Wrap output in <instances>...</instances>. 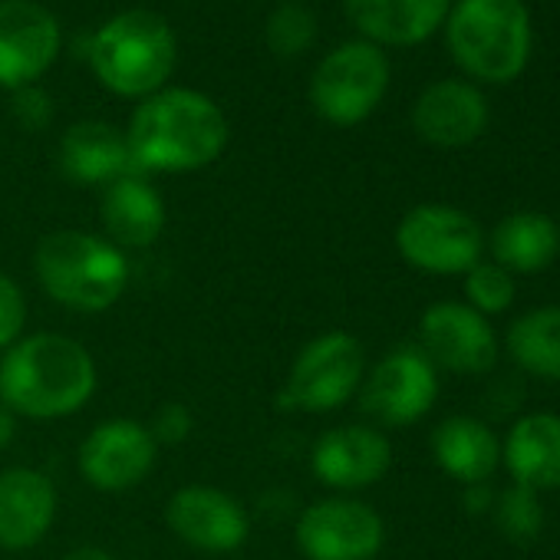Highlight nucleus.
Masks as SVG:
<instances>
[{
    "mask_svg": "<svg viewBox=\"0 0 560 560\" xmlns=\"http://www.w3.org/2000/svg\"><path fill=\"white\" fill-rule=\"evenodd\" d=\"M100 386L93 353L67 334H31L0 353V406L27 419H67Z\"/></svg>",
    "mask_w": 560,
    "mask_h": 560,
    "instance_id": "f257e3e1",
    "label": "nucleus"
},
{
    "mask_svg": "<svg viewBox=\"0 0 560 560\" xmlns=\"http://www.w3.org/2000/svg\"><path fill=\"white\" fill-rule=\"evenodd\" d=\"M136 172H198L228 145V119L198 90H159L139 103L126 129Z\"/></svg>",
    "mask_w": 560,
    "mask_h": 560,
    "instance_id": "f03ea898",
    "label": "nucleus"
},
{
    "mask_svg": "<svg viewBox=\"0 0 560 560\" xmlns=\"http://www.w3.org/2000/svg\"><path fill=\"white\" fill-rule=\"evenodd\" d=\"M34 270L44 294L77 314L116 307L129 288V260L103 234L63 228L40 237Z\"/></svg>",
    "mask_w": 560,
    "mask_h": 560,
    "instance_id": "7ed1b4c3",
    "label": "nucleus"
},
{
    "mask_svg": "<svg viewBox=\"0 0 560 560\" xmlns=\"http://www.w3.org/2000/svg\"><path fill=\"white\" fill-rule=\"evenodd\" d=\"M96 80L116 96H152L175 70V34L152 11H126L80 40Z\"/></svg>",
    "mask_w": 560,
    "mask_h": 560,
    "instance_id": "20e7f679",
    "label": "nucleus"
},
{
    "mask_svg": "<svg viewBox=\"0 0 560 560\" xmlns=\"http://www.w3.org/2000/svg\"><path fill=\"white\" fill-rule=\"evenodd\" d=\"M455 60L491 83L517 77L530 54V21L521 0H458L448 18Z\"/></svg>",
    "mask_w": 560,
    "mask_h": 560,
    "instance_id": "39448f33",
    "label": "nucleus"
},
{
    "mask_svg": "<svg viewBox=\"0 0 560 560\" xmlns=\"http://www.w3.org/2000/svg\"><path fill=\"white\" fill-rule=\"evenodd\" d=\"M366 350L347 330L314 337L291 363V373L277 393V406L288 412L324 416L343 409L363 386Z\"/></svg>",
    "mask_w": 560,
    "mask_h": 560,
    "instance_id": "423d86ee",
    "label": "nucleus"
},
{
    "mask_svg": "<svg viewBox=\"0 0 560 560\" xmlns=\"http://www.w3.org/2000/svg\"><path fill=\"white\" fill-rule=\"evenodd\" d=\"M399 257L429 277H465L485 250L481 224L452 205H416L396 228Z\"/></svg>",
    "mask_w": 560,
    "mask_h": 560,
    "instance_id": "0eeeda50",
    "label": "nucleus"
},
{
    "mask_svg": "<svg viewBox=\"0 0 560 560\" xmlns=\"http://www.w3.org/2000/svg\"><path fill=\"white\" fill-rule=\"evenodd\" d=\"M389 86V63L373 44H343L324 57L311 80V103L317 116L334 126L363 122Z\"/></svg>",
    "mask_w": 560,
    "mask_h": 560,
    "instance_id": "6e6552de",
    "label": "nucleus"
},
{
    "mask_svg": "<svg viewBox=\"0 0 560 560\" xmlns=\"http://www.w3.org/2000/svg\"><path fill=\"white\" fill-rule=\"evenodd\" d=\"M357 396L360 409L373 422L386 429H406L432 412L439 399V370L419 347L406 343L389 350L373 370H366Z\"/></svg>",
    "mask_w": 560,
    "mask_h": 560,
    "instance_id": "1a4fd4ad",
    "label": "nucleus"
},
{
    "mask_svg": "<svg viewBox=\"0 0 560 560\" xmlns=\"http://www.w3.org/2000/svg\"><path fill=\"white\" fill-rule=\"evenodd\" d=\"M294 537L307 560H373L386 544V524L373 504L337 494L307 504Z\"/></svg>",
    "mask_w": 560,
    "mask_h": 560,
    "instance_id": "9d476101",
    "label": "nucleus"
},
{
    "mask_svg": "<svg viewBox=\"0 0 560 560\" xmlns=\"http://www.w3.org/2000/svg\"><path fill=\"white\" fill-rule=\"evenodd\" d=\"M419 350L435 370L455 376H485L501 357V343L491 320L458 301L432 304L422 314Z\"/></svg>",
    "mask_w": 560,
    "mask_h": 560,
    "instance_id": "9b49d317",
    "label": "nucleus"
},
{
    "mask_svg": "<svg viewBox=\"0 0 560 560\" xmlns=\"http://www.w3.org/2000/svg\"><path fill=\"white\" fill-rule=\"evenodd\" d=\"M159 462V442L145 422L136 419H106L90 429L80 445L77 465L86 485L96 491H129L142 485Z\"/></svg>",
    "mask_w": 560,
    "mask_h": 560,
    "instance_id": "f8f14e48",
    "label": "nucleus"
},
{
    "mask_svg": "<svg viewBox=\"0 0 560 560\" xmlns=\"http://www.w3.org/2000/svg\"><path fill=\"white\" fill-rule=\"evenodd\" d=\"M60 54L57 18L37 0H0V86H34Z\"/></svg>",
    "mask_w": 560,
    "mask_h": 560,
    "instance_id": "ddd939ff",
    "label": "nucleus"
},
{
    "mask_svg": "<svg viewBox=\"0 0 560 560\" xmlns=\"http://www.w3.org/2000/svg\"><path fill=\"white\" fill-rule=\"evenodd\" d=\"M165 524L182 544L205 553H231L244 547L250 534V521L241 501L211 485L178 488L165 504Z\"/></svg>",
    "mask_w": 560,
    "mask_h": 560,
    "instance_id": "4468645a",
    "label": "nucleus"
},
{
    "mask_svg": "<svg viewBox=\"0 0 560 560\" xmlns=\"http://www.w3.org/2000/svg\"><path fill=\"white\" fill-rule=\"evenodd\" d=\"M393 468V445L376 425L327 429L311 448V471L334 491H363Z\"/></svg>",
    "mask_w": 560,
    "mask_h": 560,
    "instance_id": "2eb2a0df",
    "label": "nucleus"
},
{
    "mask_svg": "<svg viewBox=\"0 0 560 560\" xmlns=\"http://www.w3.org/2000/svg\"><path fill=\"white\" fill-rule=\"evenodd\" d=\"M57 521L54 481L27 465L0 471V547L31 550Z\"/></svg>",
    "mask_w": 560,
    "mask_h": 560,
    "instance_id": "dca6fc26",
    "label": "nucleus"
},
{
    "mask_svg": "<svg viewBox=\"0 0 560 560\" xmlns=\"http://www.w3.org/2000/svg\"><path fill=\"white\" fill-rule=\"evenodd\" d=\"M488 103L485 96L462 80H442L422 90L412 109L416 132L439 149H462L485 132Z\"/></svg>",
    "mask_w": 560,
    "mask_h": 560,
    "instance_id": "f3484780",
    "label": "nucleus"
},
{
    "mask_svg": "<svg viewBox=\"0 0 560 560\" xmlns=\"http://www.w3.org/2000/svg\"><path fill=\"white\" fill-rule=\"evenodd\" d=\"M100 221L106 241L122 247H152L165 231V201L142 172H129L103 188Z\"/></svg>",
    "mask_w": 560,
    "mask_h": 560,
    "instance_id": "a211bd4d",
    "label": "nucleus"
},
{
    "mask_svg": "<svg viewBox=\"0 0 560 560\" xmlns=\"http://www.w3.org/2000/svg\"><path fill=\"white\" fill-rule=\"evenodd\" d=\"M501 465L514 485L534 491L560 488V416L530 412L511 422L501 442Z\"/></svg>",
    "mask_w": 560,
    "mask_h": 560,
    "instance_id": "6ab92c4d",
    "label": "nucleus"
},
{
    "mask_svg": "<svg viewBox=\"0 0 560 560\" xmlns=\"http://www.w3.org/2000/svg\"><path fill=\"white\" fill-rule=\"evenodd\" d=\"M432 458L458 485H481L501 465V439L485 419L448 416L432 429Z\"/></svg>",
    "mask_w": 560,
    "mask_h": 560,
    "instance_id": "aec40b11",
    "label": "nucleus"
},
{
    "mask_svg": "<svg viewBox=\"0 0 560 560\" xmlns=\"http://www.w3.org/2000/svg\"><path fill=\"white\" fill-rule=\"evenodd\" d=\"M60 168L77 185H109L129 172H136L126 132L106 122H77L67 129L60 142Z\"/></svg>",
    "mask_w": 560,
    "mask_h": 560,
    "instance_id": "412c9836",
    "label": "nucleus"
},
{
    "mask_svg": "<svg viewBox=\"0 0 560 560\" xmlns=\"http://www.w3.org/2000/svg\"><path fill=\"white\" fill-rule=\"evenodd\" d=\"M560 254V228L544 211H514L491 231V260L508 273H540Z\"/></svg>",
    "mask_w": 560,
    "mask_h": 560,
    "instance_id": "4be33fe9",
    "label": "nucleus"
},
{
    "mask_svg": "<svg viewBox=\"0 0 560 560\" xmlns=\"http://www.w3.org/2000/svg\"><path fill=\"white\" fill-rule=\"evenodd\" d=\"M353 24L380 44H419L448 11V0H347Z\"/></svg>",
    "mask_w": 560,
    "mask_h": 560,
    "instance_id": "5701e85b",
    "label": "nucleus"
},
{
    "mask_svg": "<svg viewBox=\"0 0 560 560\" xmlns=\"http://www.w3.org/2000/svg\"><path fill=\"white\" fill-rule=\"evenodd\" d=\"M504 350L517 363V370L547 383H560V304L521 314L508 327Z\"/></svg>",
    "mask_w": 560,
    "mask_h": 560,
    "instance_id": "b1692460",
    "label": "nucleus"
},
{
    "mask_svg": "<svg viewBox=\"0 0 560 560\" xmlns=\"http://www.w3.org/2000/svg\"><path fill=\"white\" fill-rule=\"evenodd\" d=\"M494 521L498 530L508 544L527 547L540 537L544 527V504H540V491L524 488V485H508L501 494H494Z\"/></svg>",
    "mask_w": 560,
    "mask_h": 560,
    "instance_id": "393cba45",
    "label": "nucleus"
},
{
    "mask_svg": "<svg viewBox=\"0 0 560 560\" xmlns=\"http://www.w3.org/2000/svg\"><path fill=\"white\" fill-rule=\"evenodd\" d=\"M517 298V284L514 273H508L504 267H498L494 260H478L468 273H465V301L471 311H478L481 317H498L508 314L511 304Z\"/></svg>",
    "mask_w": 560,
    "mask_h": 560,
    "instance_id": "a878e982",
    "label": "nucleus"
},
{
    "mask_svg": "<svg viewBox=\"0 0 560 560\" xmlns=\"http://www.w3.org/2000/svg\"><path fill=\"white\" fill-rule=\"evenodd\" d=\"M314 37H317V21L301 4L277 8L273 18L267 21V44L280 57H298V54H304L314 44Z\"/></svg>",
    "mask_w": 560,
    "mask_h": 560,
    "instance_id": "bb28decb",
    "label": "nucleus"
},
{
    "mask_svg": "<svg viewBox=\"0 0 560 560\" xmlns=\"http://www.w3.org/2000/svg\"><path fill=\"white\" fill-rule=\"evenodd\" d=\"M27 324V298L14 277L0 273V353L24 337Z\"/></svg>",
    "mask_w": 560,
    "mask_h": 560,
    "instance_id": "cd10ccee",
    "label": "nucleus"
},
{
    "mask_svg": "<svg viewBox=\"0 0 560 560\" xmlns=\"http://www.w3.org/2000/svg\"><path fill=\"white\" fill-rule=\"evenodd\" d=\"M191 422L195 419H191L185 402H165V406H159L155 419L149 422V432L159 442V448L162 445H182L191 435Z\"/></svg>",
    "mask_w": 560,
    "mask_h": 560,
    "instance_id": "c85d7f7f",
    "label": "nucleus"
},
{
    "mask_svg": "<svg viewBox=\"0 0 560 560\" xmlns=\"http://www.w3.org/2000/svg\"><path fill=\"white\" fill-rule=\"evenodd\" d=\"M14 116L24 129H47V122L54 119V103L50 96L34 83L24 90H14Z\"/></svg>",
    "mask_w": 560,
    "mask_h": 560,
    "instance_id": "c756f323",
    "label": "nucleus"
},
{
    "mask_svg": "<svg viewBox=\"0 0 560 560\" xmlns=\"http://www.w3.org/2000/svg\"><path fill=\"white\" fill-rule=\"evenodd\" d=\"M462 508H465L468 514H491V508H494V491L488 488V481H481V485H465V491H462Z\"/></svg>",
    "mask_w": 560,
    "mask_h": 560,
    "instance_id": "7c9ffc66",
    "label": "nucleus"
},
{
    "mask_svg": "<svg viewBox=\"0 0 560 560\" xmlns=\"http://www.w3.org/2000/svg\"><path fill=\"white\" fill-rule=\"evenodd\" d=\"M14 432H18V416L0 406V448H8L14 442Z\"/></svg>",
    "mask_w": 560,
    "mask_h": 560,
    "instance_id": "2f4dec72",
    "label": "nucleus"
},
{
    "mask_svg": "<svg viewBox=\"0 0 560 560\" xmlns=\"http://www.w3.org/2000/svg\"><path fill=\"white\" fill-rule=\"evenodd\" d=\"M63 560H116V557L109 550H103V547H77Z\"/></svg>",
    "mask_w": 560,
    "mask_h": 560,
    "instance_id": "473e14b6",
    "label": "nucleus"
}]
</instances>
